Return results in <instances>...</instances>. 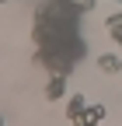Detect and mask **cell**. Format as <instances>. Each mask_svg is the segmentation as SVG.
Here are the masks:
<instances>
[{
	"label": "cell",
	"mask_w": 122,
	"mask_h": 126,
	"mask_svg": "<svg viewBox=\"0 0 122 126\" xmlns=\"http://www.w3.org/2000/svg\"><path fill=\"white\" fill-rule=\"evenodd\" d=\"M108 28L115 32V42L122 46V14H115V18H108Z\"/></svg>",
	"instance_id": "obj_4"
},
{
	"label": "cell",
	"mask_w": 122,
	"mask_h": 126,
	"mask_svg": "<svg viewBox=\"0 0 122 126\" xmlns=\"http://www.w3.org/2000/svg\"><path fill=\"white\" fill-rule=\"evenodd\" d=\"M98 67L108 70V74H119V70H122V60H119L115 53H108V56H98Z\"/></svg>",
	"instance_id": "obj_3"
},
{
	"label": "cell",
	"mask_w": 122,
	"mask_h": 126,
	"mask_svg": "<svg viewBox=\"0 0 122 126\" xmlns=\"http://www.w3.org/2000/svg\"><path fill=\"white\" fill-rule=\"evenodd\" d=\"M66 116L73 119V123H84V94H73V98H70V109H66Z\"/></svg>",
	"instance_id": "obj_2"
},
{
	"label": "cell",
	"mask_w": 122,
	"mask_h": 126,
	"mask_svg": "<svg viewBox=\"0 0 122 126\" xmlns=\"http://www.w3.org/2000/svg\"><path fill=\"white\" fill-rule=\"evenodd\" d=\"M63 88H66V74H56L45 84V98H63Z\"/></svg>",
	"instance_id": "obj_1"
}]
</instances>
